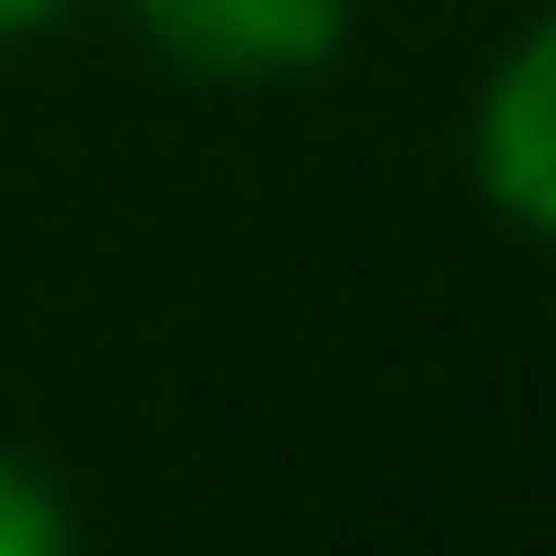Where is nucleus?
I'll list each match as a JSON object with an SVG mask.
<instances>
[{
    "label": "nucleus",
    "instance_id": "obj_1",
    "mask_svg": "<svg viewBox=\"0 0 556 556\" xmlns=\"http://www.w3.org/2000/svg\"><path fill=\"white\" fill-rule=\"evenodd\" d=\"M125 23L205 91H285L352 46V0H125Z\"/></svg>",
    "mask_w": 556,
    "mask_h": 556
},
{
    "label": "nucleus",
    "instance_id": "obj_2",
    "mask_svg": "<svg viewBox=\"0 0 556 556\" xmlns=\"http://www.w3.org/2000/svg\"><path fill=\"white\" fill-rule=\"evenodd\" d=\"M466 160H477V193L522 239L556 250V0L500 46L489 91H477V125H466Z\"/></svg>",
    "mask_w": 556,
    "mask_h": 556
},
{
    "label": "nucleus",
    "instance_id": "obj_3",
    "mask_svg": "<svg viewBox=\"0 0 556 556\" xmlns=\"http://www.w3.org/2000/svg\"><path fill=\"white\" fill-rule=\"evenodd\" d=\"M68 534H80V511L58 500V477L0 443V556H68Z\"/></svg>",
    "mask_w": 556,
    "mask_h": 556
},
{
    "label": "nucleus",
    "instance_id": "obj_4",
    "mask_svg": "<svg viewBox=\"0 0 556 556\" xmlns=\"http://www.w3.org/2000/svg\"><path fill=\"white\" fill-rule=\"evenodd\" d=\"M68 12H80V0H0V46H23V35H58Z\"/></svg>",
    "mask_w": 556,
    "mask_h": 556
}]
</instances>
